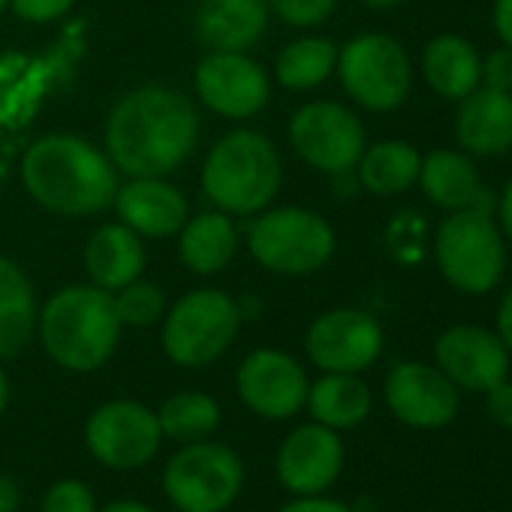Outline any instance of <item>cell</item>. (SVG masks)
Wrapping results in <instances>:
<instances>
[{"label":"cell","instance_id":"obj_1","mask_svg":"<svg viewBox=\"0 0 512 512\" xmlns=\"http://www.w3.org/2000/svg\"><path fill=\"white\" fill-rule=\"evenodd\" d=\"M196 139V106L163 85L124 94L106 121V154L127 178H166L193 154Z\"/></svg>","mask_w":512,"mask_h":512},{"label":"cell","instance_id":"obj_2","mask_svg":"<svg viewBox=\"0 0 512 512\" xmlns=\"http://www.w3.org/2000/svg\"><path fill=\"white\" fill-rule=\"evenodd\" d=\"M22 184L34 202L64 217L109 208L121 187L109 154L73 133L37 139L22 157Z\"/></svg>","mask_w":512,"mask_h":512},{"label":"cell","instance_id":"obj_3","mask_svg":"<svg viewBox=\"0 0 512 512\" xmlns=\"http://www.w3.org/2000/svg\"><path fill=\"white\" fill-rule=\"evenodd\" d=\"M121 329L112 293L94 284L64 287L37 314L43 350L55 365L76 374L103 368L121 341Z\"/></svg>","mask_w":512,"mask_h":512},{"label":"cell","instance_id":"obj_4","mask_svg":"<svg viewBox=\"0 0 512 512\" xmlns=\"http://www.w3.org/2000/svg\"><path fill=\"white\" fill-rule=\"evenodd\" d=\"M281 154L256 130L220 136L202 163V190L223 214H260L281 190Z\"/></svg>","mask_w":512,"mask_h":512},{"label":"cell","instance_id":"obj_5","mask_svg":"<svg viewBox=\"0 0 512 512\" xmlns=\"http://www.w3.org/2000/svg\"><path fill=\"white\" fill-rule=\"evenodd\" d=\"M247 250L272 275L302 278L320 272L332 260L335 229L308 208H269L250 223Z\"/></svg>","mask_w":512,"mask_h":512},{"label":"cell","instance_id":"obj_6","mask_svg":"<svg viewBox=\"0 0 512 512\" xmlns=\"http://www.w3.org/2000/svg\"><path fill=\"white\" fill-rule=\"evenodd\" d=\"M241 320L238 302L226 293H187L163 317V353L181 368H205L232 347Z\"/></svg>","mask_w":512,"mask_h":512},{"label":"cell","instance_id":"obj_7","mask_svg":"<svg viewBox=\"0 0 512 512\" xmlns=\"http://www.w3.org/2000/svg\"><path fill=\"white\" fill-rule=\"evenodd\" d=\"M437 266L440 275L467 296H482L497 287L506 266L503 238L491 211H449L437 229Z\"/></svg>","mask_w":512,"mask_h":512},{"label":"cell","instance_id":"obj_8","mask_svg":"<svg viewBox=\"0 0 512 512\" xmlns=\"http://www.w3.org/2000/svg\"><path fill=\"white\" fill-rule=\"evenodd\" d=\"M244 488V464L223 443H184L163 470V491L178 512H223Z\"/></svg>","mask_w":512,"mask_h":512},{"label":"cell","instance_id":"obj_9","mask_svg":"<svg viewBox=\"0 0 512 512\" xmlns=\"http://www.w3.org/2000/svg\"><path fill=\"white\" fill-rule=\"evenodd\" d=\"M338 76L344 91L371 112L398 109L413 82L407 49L386 34H362L338 49Z\"/></svg>","mask_w":512,"mask_h":512},{"label":"cell","instance_id":"obj_10","mask_svg":"<svg viewBox=\"0 0 512 512\" xmlns=\"http://www.w3.org/2000/svg\"><path fill=\"white\" fill-rule=\"evenodd\" d=\"M85 443L103 467L136 470L157 455L163 431L154 410L133 398H115L88 416Z\"/></svg>","mask_w":512,"mask_h":512},{"label":"cell","instance_id":"obj_11","mask_svg":"<svg viewBox=\"0 0 512 512\" xmlns=\"http://www.w3.org/2000/svg\"><path fill=\"white\" fill-rule=\"evenodd\" d=\"M290 145L308 166L338 175L356 169L365 151V127L347 106L317 100L290 118Z\"/></svg>","mask_w":512,"mask_h":512},{"label":"cell","instance_id":"obj_12","mask_svg":"<svg viewBox=\"0 0 512 512\" xmlns=\"http://www.w3.org/2000/svg\"><path fill=\"white\" fill-rule=\"evenodd\" d=\"M196 97L229 121L263 112L272 100L269 73L244 52H208L196 64Z\"/></svg>","mask_w":512,"mask_h":512},{"label":"cell","instance_id":"obj_13","mask_svg":"<svg viewBox=\"0 0 512 512\" xmlns=\"http://www.w3.org/2000/svg\"><path fill=\"white\" fill-rule=\"evenodd\" d=\"M305 350L326 374H362L383 353V329L365 311L335 308L311 323Z\"/></svg>","mask_w":512,"mask_h":512},{"label":"cell","instance_id":"obj_14","mask_svg":"<svg viewBox=\"0 0 512 512\" xmlns=\"http://www.w3.org/2000/svg\"><path fill=\"white\" fill-rule=\"evenodd\" d=\"M305 368L284 350H253L235 374L238 398L263 419H290L308 398Z\"/></svg>","mask_w":512,"mask_h":512},{"label":"cell","instance_id":"obj_15","mask_svg":"<svg viewBox=\"0 0 512 512\" xmlns=\"http://www.w3.org/2000/svg\"><path fill=\"white\" fill-rule=\"evenodd\" d=\"M386 404L404 425L437 431L455 419L461 395L437 365L401 362L386 377Z\"/></svg>","mask_w":512,"mask_h":512},{"label":"cell","instance_id":"obj_16","mask_svg":"<svg viewBox=\"0 0 512 512\" xmlns=\"http://www.w3.org/2000/svg\"><path fill=\"white\" fill-rule=\"evenodd\" d=\"M437 368L467 392H488L509 374V350L482 326H452L434 344Z\"/></svg>","mask_w":512,"mask_h":512},{"label":"cell","instance_id":"obj_17","mask_svg":"<svg viewBox=\"0 0 512 512\" xmlns=\"http://www.w3.org/2000/svg\"><path fill=\"white\" fill-rule=\"evenodd\" d=\"M344 467V443L338 431L311 422L293 428L281 449H278V479L290 494L308 497V494H323Z\"/></svg>","mask_w":512,"mask_h":512},{"label":"cell","instance_id":"obj_18","mask_svg":"<svg viewBox=\"0 0 512 512\" xmlns=\"http://www.w3.org/2000/svg\"><path fill=\"white\" fill-rule=\"evenodd\" d=\"M112 205L121 223L142 238H169L181 232L190 217L184 193L166 178H130L124 187H118Z\"/></svg>","mask_w":512,"mask_h":512},{"label":"cell","instance_id":"obj_19","mask_svg":"<svg viewBox=\"0 0 512 512\" xmlns=\"http://www.w3.org/2000/svg\"><path fill=\"white\" fill-rule=\"evenodd\" d=\"M419 184L425 196L446 211H494V196L482 184L473 160L461 151L437 148L428 157H422Z\"/></svg>","mask_w":512,"mask_h":512},{"label":"cell","instance_id":"obj_20","mask_svg":"<svg viewBox=\"0 0 512 512\" xmlns=\"http://www.w3.org/2000/svg\"><path fill=\"white\" fill-rule=\"evenodd\" d=\"M269 28V0H202L196 34L211 52H247Z\"/></svg>","mask_w":512,"mask_h":512},{"label":"cell","instance_id":"obj_21","mask_svg":"<svg viewBox=\"0 0 512 512\" xmlns=\"http://www.w3.org/2000/svg\"><path fill=\"white\" fill-rule=\"evenodd\" d=\"M458 145L473 157H494L512 148V94L476 88L461 100L455 118Z\"/></svg>","mask_w":512,"mask_h":512},{"label":"cell","instance_id":"obj_22","mask_svg":"<svg viewBox=\"0 0 512 512\" xmlns=\"http://www.w3.org/2000/svg\"><path fill=\"white\" fill-rule=\"evenodd\" d=\"M85 269L94 287L115 293L133 281H139L145 269V244L124 223H106L94 229L85 247Z\"/></svg>","mask_w":512,"mask_h":512},{"label":"cell","instance_id":"obj_23","mask_svg":"<svg viewBox=\"0 0 512 512\" xmlns=\"http://www.w3.org/2000/svg\"><path fill=\"white\" fill-rule=\"evenodd\" d=\"M238 250V229L223 211H205L187 217L181 226V263L193 275H217L223 272Z\"/></svg>","mask_w":512,"mask_h":512},{"label":"cell","instance_id":"obj_24","mask_svg":"<svg viewBox=\"0 0 512 512\" xmlns=\"http://www.w3.org/2000/svg\"><path fill=\"white\" fill-rule=\"evenodd\" d=\"M422 73L431 91L446 100H464L482 85V61L476 49L452 34L434 37L422 55Z\"/></svg>","mask_w":512,"mask_h":512},{"label":"cell","instance_id":"obj_25","mask_svg":"<svg viewBox=\"0 0 512 512\" xmlns=\"http://www.w3.org/2000/svg\"><path fill=\"white\" fill-rule=\"evenodd\" d=\"M37 332V302L28 275L0 256V359H16Z\"/></svg>","mask_w":512,"mask_h":512},{"label":"cell","instance_id":"obj_26","mask_svg":"<svg viewBox=\"0 0 512 512\" xmlns=\"http://www.w3.org/2000/svg\"><path fill=\"white\" fill-rule=\"evenodd\" d=\"M305 407L311 410L314 422L332 431H347L368 419L371 389L359 374H326L308 386Z\"/></svg>","mask_w":512,"mask_h":512},{"label":"cell","instance_id":"obj_27","mask_svg":"<svg viewBox=\"0 0 512 512\" xmlns=\"http://www.w3.org/2000/svg\"><path fill=\"white\" fill-rule=\"evenodd\" d=\"M419 166L422 154L410 142L386 139L371 148L365 145L356 163V178L359 187H365L374 196H395L419 181Z\"/></svg>","mask_w":512,"mask_h":512},{"label":"cell","instance_id":"obj_28","mask_svg":"<svg viewBox=\"0 0 512 512\" xmlns=\"http://www.w3.org/2000/svg\"><path fill=\"white\" fill-rule=\"evenodd\" d=\"M338 67V46L326 37L293 40L275 61V76L290 91H311L323 85Z\"/></svg>","mask_w":512,"mask_h":512},{"label":"cell","instance_id":"obj_29","mask_svg":"<svg viewBox=\"0 0 512 512\" xmlns=\"http://www.w3.org/2000/svg\"><path fill=\"white\" fill-rule=\"evenodd\" d=\"M157 422L163 437L178 443H196L217 431L220 407L205 392H178L163 401V407L157 410Z\"/></svg>","mask_w":512,"mask_h":512},{"label":"cell","instance_id":"obj_30","mask_svg":"<svg viewBox=\"0 0 512 512\" xmlns=\"http://www.w3.org/2000/svg\"><path fill=\"white\" fill-rule=\"evenodd\" d=\"M112 299H115V311L121 317V326L148 329L166 317V296L157 284L133 281L127 287L115 290Z\"/></svg>","mask_w":512,"mask_h":512},{"label":"cell","instance_id":"obj_31","mask_svg":"<svg viewBox=\"0 0 512 512\" xmlns=\"http://www.w3.org/2000/svg\"><path fill=\"white\" fill-rule=\"evenodd\" d=\"M338 4L341 0H269V10L293 28H314L323 25Z\"/></svg>","mask_w":512,"mask_h":512},{"label":"cell","instance_id":"obj_32","mask_svg":"<svg viewBox=\"0 0 512 512\" xmlns=\"http://www.w3.org/2000/svg\"><path fill=\"white\" fill-rule=\"evenodd\" d=\"M40 512H97V497L85 482L61 479L46 491Z\"/></svg>","mask_w":512,"mask_h":512},{"label":"cell","instance_id":"obj_33","mask_svg":"<svg viewBox=\"0 0 512 512\" xmlns=\"http://www.w3.org/2000/svg\"><path fill=\"white\" fill-rule=\"evenodd\" d=\"M76 0H10V7L19 19L34 22V25H46L61 19L64 13H70V7Z\"/></svg>","mask_w":512,"mask_h":512},{"label":"cell","instance_id":"obj_34","mask_svg":"<svg viewBox=\"0 0 512 512\" xmlns=\"http://www.w3.org/2000/svg\"><path fill=\"white\" fill-rule=\"evenodd\" d=\"M482 88L512 94V49L500 46L482 61Z\"/></svg>","mask_w":512,"mask_h":512},{"label":"cell","instance_id":"obj_35","mask_svg":"<svg viewBox=\"0 0 512 512\" xmlns=\"http://www.w3.org/2000/svg\"><path fill=\"white\" fill-rule=\"evenodd\" d=\"M485 407L494 425L512 431V383L509 380H500L494 389L485 392Z\"/></svg>","mask_w":512,"mask_h":512},{"label":"cell","instance_id":"obj_36","mask_svg":"<svg viewBox=\"0 0 512 512\" xmlns=\"http://www.w3.org/2000/svg\"><path fill=\"white\" fill-rule=\"evenodd\" d=\"M281 512H353L347 503L332 500V497H320V494H308L299 500H290L281 506Z\"/></svg>","mask_w":512,"mask_h":512},{"label":"cell","instance_id":"obj_37","mask_svg":"<svg viewBox=\"0 0 512 512\" xmlns=\"http://www.w3.org/2000/svg\"><path fill=\"white\" fill-rule=\"evenodd\" d=\"M497 338L512 353V287H509V293L497 305Z\"/></svg>","mask_w":512,"mask_h":512},{"label":"cell","instance_id":"obj_38","mask_svg":"<svg viewBox=\"0 0 512 512\" xmlns=\"http://www.w3.org/2000/svg\"><path fill=\"white\" fill-rule=\"evenodd\" d=\"M494 31L512 49V0H494Z\"/></svg>","mask_w":512,"mask_h":512},{"label":"cell","instance_id":"obj_39","mask_svg":"<svg viewBox=\"0 0 512 512\" xmlns=\"http://www.w3.org/2000/svg\"><path fill=\"white\" fill-rule=\"evenodd\" d=\"M22 509V491L13 476L0 473V512H19Z\"/></svg>","mask_w":512,"mask_h":512},{"label":"cell","instance_id":"obj_40","mask_svg":"<svg viewBox=\"0 0 512 512\" xmlns=\"http://www.w3.org/2000/svg\"><path fill=\"white\" fill-rule=\"evenodd\" d=\"M497 211H500V226H503V232L512 238V178H509V184L503 187V196H500Z\"/></svg>","mask_w":512,"mask_h":512},{"label":"cell","instance_id":"obj_41","mask_svg":"<svg viewBox=\"0 0 512 512\" xmlns=\"http://www.w3.org/2000/svg\"><path fill=\"white\" fill-rule=\"evenodd\" d=\"M97 512H154V509L148 503H139V500H115V503H106Z\"/></svg>","mask_w":512,"mask_h":512},{"label":"cell","instance_id":"obj_42","mask_svg":"<svg viewBox=\"0 0 512 512\" xmlns=\"http://www.w3.org/2000/svg\"><path fill=\"white\" fill-rule=\"evenodd\" d=\"M7 404H10V380H7L4 368H0V413L7 410Z\"/></svg>","mask_w":512,"mask_h":512},{"label":"cell","instance_id":"obj_43","mask_svg":"<svg viewBox=\"0 0 512 512\" xmlns=\"http://www.w3.org/2000/svg\"><path fill=\"white\" fill-rule=\"evenodd\" d=\"M362 4H368L371 10H392V7L404 4V0H362Z\"/></svg>","mask_w":512,"mask_h":512},{"label":"cell","instance_id":"obj_44","mask_svg":"<svg viewBox=\"0 0 512 512\" xmlns=\"http://www.w3.org/2000/svg\"><path fill=\"white\" fill-rule=\"evenodd\" d=\"M7 7H10V0H0V13H4Z\"/></svg>","mask_w":512,"mask_h":512}]
</instances>
